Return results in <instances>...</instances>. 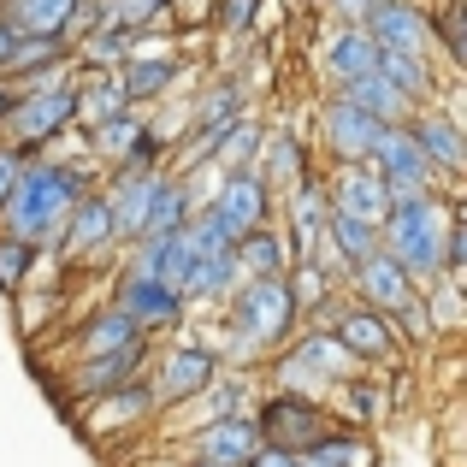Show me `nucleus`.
<instances>
[{
  "mask_svg": "<svg viewBox=\"0 0 467 467\" xmlns=\"http://www.w3.org/2000/svg\"><path fill=\"white\" fill-rule=\"evenodd\" d=\"M142 367V343H130V349H113V355H89V361L78 367V390L83 397H107V390L130 385Z\"/></svg>",
  "mask_w": 467,
  "mask_h": 467,
  "instance_id": "nucleus-23",
  "label": "nucleus"
},
{
  "mask_svg": "<svg viewBox=\"0 0 467 467\" xmlns=\"http://www.w3.org/2000/svg\"><path fill=\"white\" fill-rule=\"evenodd\" d=\"M438 314V326H456V314H462V302H456V278H438V302L426 308V319Z\"/></svg>",
  "mask_w": 467,
  "mask_h": 467,
  "instance_id": "nucleus-44",
  "label": "nucleus"
},
{
  "mask_svg": "<svg viewBox=\"0 0 467 467\" xmlns=\"http://www.w3.org/2000/svg\"><path fill=\"white\" fill-rule=\"evenodd\" d=\"M166 83H178V59H171V54H130L119 89H125V101H137V95L149 101V95H160Z\"/></svg>",
  "mask_w": 467,
  "mask_h": 467,
  "instance_id": "nucleus-25",
  "label": "nucleus"
},
{
  "mask_svg": "<svg viewBox=\"0 0 467 467\" xmlns=\"http://www.w3.org/2000/svg\"><path fill=\"white\" fill-rule=\"evenodd\" d=\"M71 95H78V119H89V130L125 113V89H119V78H89L83 89H71Z\"/></svg>",
  "mask_w": 467,
  "mask_h": 467,
  "instance_id": "nucleus-29",
  "label": "nucleus"
},
{
  "mask_svg": "<svg viewBox=\"0 0 467 467\" xmlns=\"http://www.w3.org/2000/svg\"><path fill=\"white\" fill-rule=\"evenodd\" d=\"M190 467H213V462H190Z\"/></svg>",
  "mask_w": 467,
  "mask_h": 467,
  "instance_id": "nucleus-50",
  "label": "nucleus"
},
{
  "mask_svg": "<svg viewBox=\"0 0 467 467\" xmlns=\"http://www.w3.org/2000/svg\"><path fill=\"white\" fill-rule=\"evenodd\" d=\"M154 409V397L130 379V385H119V390H107L101 397V414H95V426H125V420H142V414Z\"/></svg>",
  "mask_w": 467,
  "mask_h": 467,
  "instance_id": "nucleus-33",
  "label": "nucleus"
},
{
  "mask_svg": "<svg viewBox=\"0 0 467 467\" xmlns=\"http://www.w3.org/2000/svg\"><path fill=\"white\" fill-rule=\"evenodd\" d=\"M343 349L319 331V337H308L296 355H285V367H278V379H285V390L290 397H308L314 402V390H326V385H343Z\"/></svg>",
  "mask_w": 467,
  "mask_h": 467,
  "instance_id": "nucleus-8",
  "label": "nucleus"
},
{
  "mask_svg": "<svg viewBox=\"0 0 467 467\" xmlns=\"http://www.w3.org/2000/svg\"><path fill=\"white\" fill-rule=\"evenodd\" d=\"M160 183H166V178L149 171V178H119V190L101 195V202H107V219H113V237H142V219H149Z\"/></svg>",
  "mask_w": 467,
  "mask_h": 467,
  "instance_id": "nucleus-21",
  "label": "nucleus"
},
{
  "mask_svg": "<svg viewBox=\"0 0 467 467\" xmlns=\"http://www.w3.org/2000/svg\"><path fill=\"white\" fill-rule=\"evenodd\" d=\"M231 261H237V278H290V243L273 225H254L231 243Z\"/></svg>",
  "mask_w": 467,
  "mask_h": 467,
  "instance_id": "nucleus-18",
  "label": "nucleus"
},
{
  "mask_svg": "<svg viewBox=\"0 0 467 467\" xmlns=\"http://www.w3.org/2000/svg\"><path fill=\"white\" fill-rule=\"evenodd\" d=\"M83 59H89V66H119V59H130V30H113V24L89 30L83 36Z\"/></svg>",
  "mask_w": 467,
  "mask_h": 467,
  "instance_id": "nucleus-40",
  "label": "nucleus"
},
{
  "mask_svg": "<svg viewBox=\"0 0 467 467\" xmlns=\"http://www.w3.org/2000/svg\"><path fill=\"white\" fill-rule=\"evenodd\" d=\"M296 249L302 254H314V243H319V231H326V190H319L314 178H302L296 183Z\"/></svg>",
  "mask_w": 467,
  "mask_h": 467,
  "instance_id": "nucleus-32",
  "label": "nucleus"
},
{
  "mask_svg": "<svg viewBox=\"0 0 467 467\" xmlns=\"http://www.w3.org/2000/svg\"><path fill=\"white\" fill-rule=\"evenodd\" d=\"M213 213L225 219L231 231H254V225H266V183L254 178L249 166L243 171H225V178H219V195H213Z\"/></svg>",
  "mask_w": 467,
  "mask_h": 467,
  "instance_id": "nucleus-13",
  "label": "nucleus"
},
{
  "mask_svg": "<svg viewBox=\"0 0 467 467\" xmlns=\"http://www.w3.org/2000/svg\"><path fill=\"white\" fill-rule=\"evenodd\" d=\"M237 113H243V89H237V83H219V89H207V101L195 107V125L219 130V125H231Z\"/></svg>",
  "mask_w": 467,
  "mask_h": 467,
  "instance_id": "nucleus-38",
  "label": "nucleus"
},
{
  "mask_svg": "<svg viewBox=\"0 0 467 467\" xmlns=\"http://www.w3.org/2000/svg\"><path fill=\"white\" fill-rule=\"evenodd\" d=\"M337 409L349 414V420H373L379 414V390L367 385V379H343L337 385Z\"/></svg>",
  "mask_w": 467,
  "mask_h": 467,
  "instance_id": "nucleus-41",
  "label": "nucleus"
},
{
  "mask_svg": "<svg viewBox=\"0 0 467 467\" xmlns=\"http://www.w3.org/2000/svg\"><path fill=\"white\" fill-rule=\"evenodd\" d=\"M12 47H18V36L6 30V24H0V71H6V59H12Z\"/></svg>",
  "mask_w": 467,
  "mask_h": 467,
  "instance_id": "nucleus-48",
  "label": "nucleus"
},
{
  "mask_svg": "<svg viewBox=\"0 0 467 467\" xmlns=\"http://www.w3.org/2000/svg\"><path fill=\"white\" fill-rule=\"evenodd\" d=\"M326 237H331V254H337L349 273L367 261V254H379V225H361V219H349V213H331Z\"/></svg>",
  "mask_w": 467,
  "mask_h": 467,
  "instance_id": "nucleus-27",
  "label": "nucleus"
},
{
  "mask_svg": "<svg viewBox=\"0 0 467 467\" xmlns=\"http://www.w3.org/2000/svg\"><path fill=\"white\" fill-rule=\"evenodd\" d=\"M402 130L414 137V149H420V160H426L432 171H462V166H467V149H462V130H456V119L414 113Z\"/></svg>",
  "mask_w": 467,
  "mask_h": 467,
  "instance_id": "nucleus-19",
  "label": "nucleus"
},
{
  "mask_svg": "<svg viewBox=\"0 0 467 467\" xmlns=\"http://www.w3.org/2000/svg\"><path fill=\"white\" fill-rule=\"evenodd\" d=\"M237 285H243V278H237V261H231V254H207L202 273H195V285H190V296L219 302V296H231Z\"/></svg>",
  "mask_w": 467,
  "mask_h": 467,
  "instance_id": "nucleus-35",
  "label": "nucleus"
},
{
  "mask_svg": "<svg viewBox=\"0 0 467 467\" xmlns=\"http://www.w3.org/2000/svg\"><path fill=\"white\" fill-rule=\"evenodd\" d=\"M266 149V171H254V178H278V183H290V190H296L302 178H308V171H302V142H296V130H278V137H266L261 142Z\"/></svg>",
  "mask_w": 467,
  "mask_h": 467,
  "instance_id": "nucleus-31",
  "label": "nucleus"
},
{
  "mask_svg": "<svg viewBox=\"0 0 467 467\" xmlns=\"http://www.w3.org/2000/svg\"><path fill=\"white\" fill-rule=\"evenodd\" d=\"M71 119H78V95H71V83H47V89L12 95V107H6L0 125L12 130L18 149H42V142H54Z\"/></svg>",
  "mask_w": 467,
  "mask_h": 467,
  "instance_id": "nucleus-4",
  "label": "nucleus"
},
{
  "mask_svg": "<svg viewBox=\"0 0 467 467\" xmlns=\"http://www.w3.org/2000/svg\"><path fill=\"white\" fill-rule=\"evenodd\" d=\"M213 379H219V361H213V355H207L202 343H178V349L160 361V379H154L149 397L154 402H183V397H202Z\"/></svg>",
  "mask_w": 467,
  "mask_h": 467,
  "instance_id": "nucleus-9",
  "label": "nucleus"
},
{
  "mask_svg": "<svg viewBox=\"0 0 467 467\" xmlns=\"http://www.w3.org/2000/svg\"><path fill=\"white\" fill-rule=\"evenodd\" d=\"M331 213H349L361 225H385L390 213V190L373 166H343L337 183H331Z\"/></svg>",
  "mask_w": 467,
  "mask_h": 467,
  "instance_id": "nucleus-11",
  "label": "nucleus"
},
{
  "mask_svg": "<svg viewBox=\"0 0 467 467\" xmlns=\"http://www.w3.org/2000/svg\"><path fill=\"white\" fill-rule=\"evenodd\" d=\"M18 171H24V154H18V149H0V207H6V195H12V183H18Z\"/></svg>",
  "mask_w": 467,
  "mask_h": 467,
  "instance_id": "nucleus-45",
  "label": "nucleus"
},
{
  "mask_svg": "<svg viewBox=\"0 0 467 467\" xmlns=\"http://www.w3.org/2000/svg\"><path fill=\"white\" fill-rule=\"evenodd\" d=\"M331 6H337V12H343V18H355V24H361V18H367V12H373V6H379V0H331Z\"/></svg>",
  "mask_w": 467,
  "mask_h": 467,
  "instance_id": "nucleus-46",
  "label": "nucleus"
},
{
  "mask_svg": "<svg viewBox=\"0 0 467 467\" xmlns=\"http://www.w3.org/2000/svg\"><path fill=\"white\" fill-rule=\"evenodd\" d=\"M183 237H190V249H195V254L207 261V254H231V243H237V231H231L225 219L213 213V207H202V213H195L190 225H183Z\"/></svg>",
  "mask_w": 467,
  "mask_h": 467,
  "instance_id": "nucleus-34",
  "label": "nucleus"
},
{
  "mask_svg": "<svg viewBox=\"0 0 467 467\" xmlns=\"http://www.w3.org/2000/svg\"><path fill=\"white\" fill-rule=\"evenodd\" d=\"M355 285H361V296H367V308H373V314H402L414 302V285L402 278V266L390 261L385 249L367 254V261L355 266Z\"/></svg>",
  "mask_w": 467,
  "mask_h": 467,
  "instance_id": "nucleus-17",
  "label": "nucleus"
},
{
  "mask_svg": "<svg viewBox=\"0 0 467 467\" xmlns=\"http://www.w3.org/2000/svg\"><path fill=\"white\" fill-rule=\"evenodd\" d=\"M367 166L385 178V190H390V202H409V195H432V166L420 160V149H414V137L409 130H379V142H373V154H367Z\"/></svg>",
  "mask_w": 467,
  "mask_h": 467,
  "instance_id": "nucleus-7",
  "label": "nucleus"
},
{
  "mask_svg": "<svg viewBox=\"0 0 467 467\" xmlns=\"http://www.w3.org/2000/svg\"><path fill=\"white\" fill-rule=\"evenodd\" d=\"M326 71H331L337 83L373 78V71H379V47H373V42H367V36L349 24V30H337V36L326 42Z\"/></svg>",
  "mask_w": 467,
  "mask_h": 467,
  "instance_id": "nucleus-24",
  "label": "nucleus"
},
{
  "mask_svg": "<svg viewBox=\"0 0 467 467\" xmlns=\"http://www.w3.org/2000/svg\"><path fill=\"white\" fill-rule=\"evenodd\" d=\"M30 266H36V249L0 237V290H24V273H30Z\"/></svg>",
  "mask_w": 467,
  "mask_h": 467,
  "instance_id": "nucleus-42",
  "label": "nucleus"
},
{
  "mask_svg": "<svg viewBox=\"0 0 467 467\" xmlns=\"http://www.w3.org/2000/svg\"><path fill=\"white\" fill-rule=\"evenodd\" d=\"M249 467H296V456H278V450H261Z\"/></svg>",
  "mask_w": 467,
  "mask_h": 467,
  "instance_id": "nucleus-47",
  "label": "nucleus"
},
{
  "mask_svg": "<svg viewBox=\"0 0 467 467\" xmlns=\"http://www.w3.org/2000/svg\"><path fill=\"white\" fill-rule=\"evenodd\" d=\"M319 125H326V142H331V154H337L343 166H367V154H373L379 130H385V125H373L361 107H349L343 95H337V101H326ZM390 130H397V125H390Z\"/></svg>",
  "mask_w": 467,
  "mask_h": 467,
  "instance_id": "nucleus-10",
  "label": "nucleus"
},
{
  "mask_svg": "<svg viewBox=\"0 0 467 467\" xmlns=\"http://www.w3.org/2000/svg\"><path fill=\"white\" fill-rule=\"evenodd\" d=\"M190 225V190H178V183H160L149 219H142V237H171V231Z\"/></svg>",
  "mask_w": 467,
  "mask_h": 467,
  "instance_id": "nucleus-30",
  "label": "nucleus"
},
{
  "mask_svg": "<svg viewBox=\"0 0 467 467\" xmlns=\"http://www.w3.org/2000/svg\"><path fill=\"white\" fill-rule=\"evenodd\" d=\"M355 30H361L379 54H414V59H426V47H432V12H420L414 0H379Z\"/></svg>",
  "mask_w": 467,
  "mask_h": 467,
  "instance_id": "nucleus-6",
  "label": "nucleus"
},
{
  "mask_svg": "<svg viewBox=\"0 0 467 467\" xmlns=\"http://www.w3.org/2000/svg\"><path fill=\"white\" fill-rule=\"evenodd\" d=\"M119 314L130 319V326L149 337V331H160V326H171V319L183 314V302L171 296V290H160L154 278H137V273H125L119 278Z\"/></svg>",
  "mask_w": 467,
  "mask_h": 467,
  "instance_id": "nucleus-14",
  "label": "nucleus"
},
{
  "mask_svg": "<svg viewBox=\"0 0 467 467\" xmlns=\"http://www.w3.org/2000/svg\"><path fill=\"white\" fill-rule=\"evenodd\" d=\"M254 432H261V450H278V456H302V450H314L319 438H331V426H326V409H319V402L278 390V397L266 402V414L254 420Z\"/></svg>",
  "mask_w": 467,
  "mask_h": 467,
  "instance_id": "nucleus-5",
  "label": "nucleus"
},
{
  "mask_svg": "<svg viewBox=\"0 0 467 467\" xmlns=\"http://www.w3.org/2000/svg\"><path fill=\"white\" fill-rule=\"evenodd\" d=\"M130 343H142V331L130 326L119 308H107V314H95L89 326L78 331V349H83V361L89 355H113V349H130Z\"/></svg>",
  "mask_w": 467,
  "mask_h": 467,
  "instance_id": "nucleus-26",
  "label": "nucleus"
},
{
  "mask_svg": "<svg viewBox=\"0 0 467 467\" xmlns=\"http://www.w3.org/2000/svg\"><path fill=\"white\" fill-rule=\"evenodd\" d=\"M254 12H261V0H219V24H225V36H249Z\"/></svg>",
  "mask_w": 467,
  "mask_h": 467,
  "instance_id": "nucleus-43",
  "label": "nucleus"
},
{
  "mask_svg": "<svg viewBox=\"0 0 467 467\" xmlns=\"http://www.w3.org/2000/svg\"><path fill=\"white\" fill-rule=\"evenodd\" d=\"M195 450H202V462H213V467H249L261 456V432H254L249 414H231V420H207L202 438H195Z\"/></svg>",
  "mask_w": 467,
  "mask_h": 467,
  "instance_id": "nucleus-12",
  "label": "nucleus"
},
{
  "mask_svg": "<svg viewBox=\"0 0 467 467\" xmlns=\"http://www.w3.org/2000/svg\"><path fill=\"white\" fill-rule=\"evenodd\" d=\"M261 149V130L249 125V119H231V125H219V160H225V171H243V160Z\"/></svg>",
  "mask_w": 467,
  "mask_h": 467,
  "instance_id": "nucleus-36",
  "label": "nucleus"
},
{
  "mask_svg": "<svg viewBox=\"0 0 467 467\" xmlns=\"http://www.w3.org/2000/svg\"><path fill=\"white\" fill-rule=\"evenodd\" d=\"M59 249H66V261H95V254L113 243V219H107V202L101 195H83L78 207H71L66 231H59Z\"/></svg>",
  "mask_w": 467,
  "mask_h": 467,
  "instance_id": "nucleus-16",
  "label": "nucleus"
},
{
  "mask_svg": "<svg viewBox=\"0 0 467 467\" xmlns=\"http://www.w3.org/2000/svg\"><path fill=\"white\" fill-rule=\"evenodd\" d=\"M296 296H290V278H243L237 290H231V319L225 326L237 331L249 349H266V343L290 337V326H296Z\"/></svg>",
  "mask_w": 467,
  "mask_h": 467,
  "instance_id": "nucleus-3",
  "label": "nucleus"
},
{
  "mask_svg": "<svg viewBox=\"0 0 467 467\" xmlns=\"http://www.w3.org/2000/svg\"><path fill=\"white\" fill-rule=\"evenodd\" d=\"M343 101H349V107H361V113L373 119V125H385V130H390V125H409V119H414V107L402 101V95L390 89V83L379 78V71H373V78L343 83Z\"/></svg>",
  "mask_w": 467,
  "mask_h": 467,
  "instance_id": "nucleus-22",
  "label": "nucleus"
},
{
  "mask_svg": "<svg viewBox=\"0 0 467 467\" xmlns=\"http://www.w3.org/2000/svg\"><path fill=\"white\" fill-rule=\"evenodd\" d=\"M142 137H149V125H142V119H130V113H119V119H107V125H95V149H101V154H130Z\"/></svg>",
  "mask_w": 467,
  "mask_h": 467,
  "instance_id": "nucleus-39",
  "label": "nucleus"
},
{
  "mask_svg": "<svg viewBox=\"0 0 467 467\" xmlns=\"http://www.w3.org/2000/svg\"><path fill=\"white\" fill-rule=\"evenodd\" d=\"M379 78H385L409 107L432 95V66H426V59H414V54H379Z\"/></svg>",
  "mask_w": 467,
  "mask_h": 467,
  "instance_id": "nucleus-28",
  "label": "nucleus"
},
{
  "mask_svg": "<svg viewBox=\"0 0 467 467\" xmlns=\"http://www.w3.org/2000/svg\"><path fill=\"white\" fill-rule=\"evenodd\" d=\"M6 107H12V83L0 78V119H6Z\"/></svg>",
  "mask_w": 467,
  "mask_h": 467,
  "instance_id": "nucleus-49",
  "label": "nucleus"
},
{
  "mask_svg": "<svg viewBox=\"0 0 467 467\" xmlns=\"http://www.w3.org/2000/svg\"><path fill=\"white\" fill-rule=\"evenodd\" d=\"M444 225H450V213L438 207V195L390 202L385 225H379V249L402 266L409 285H438L444 278Z\"/></svg>",
  "mask_w": 467,
  "mask_h": 467,
  "instance_id": "nucleus-2",
  "label": "nucleus"
},
{
  "mask_svg": "<svg viewBox=\"0 0 467 467\" xmlns=\"http://www.w3.org/2000/svg\"><path fill=\"white\" fill-rule=\"evenodd\" d=\"M71 12H78V0H6V18L0 24H6L18 42H47V36L66 42Z\"/></svg>",
  "mask_w": 467,
  "mask_h": 467,
  "instance_id": "nucleus-20",
  "label": "nucleus"
},
{
  "mask_svg": "<svg viewBox=\"0 0 467 467\" xmlns=\"http://www.w3.org/2000/svg\"><path fill=\"white\" fill-rule=\"evenodd\" d=\"M296 467H367V450L355 438H319L314 450H302Z\"/></svg>",
  "mask_w": 467,
  "mask_h": 467,
  "instance_id": "nucleus-37",
  "label": "nucleus"
},
{
  "mask_svg": "<svg viewBox=\"0 0 467 467\" xmlns=\"http://www.w3.org/2000/svg\"><path fill=\"white\" fill-rule=\"evenodd\" d=\"M331 343L355 361H385L390 355V326L373 308H337L331 314Z\"/></svg>",
  "mask_w": 467,
  "mask_h": 467,
  "instance_id": "nucleus-15",
  "label": "nucleus"
},
{
  "mask_svg": "<svg viewBox=\"0 0 467 467\" xmlns=\"http://www.w3.org/2000/svg\"><path fill=\"white\" fill-rule=\"evenodd\" d=\"M83 202V171L78 166H24L12 183L6 207H0V237L24 243V249H42L66 231L71 207Z\"/></svg>",
  "mask_w": 467,
  "mask_h": 467,
  "instance_id": "nucleus-1",
  "label": "nucleus"
}]
</instances>
